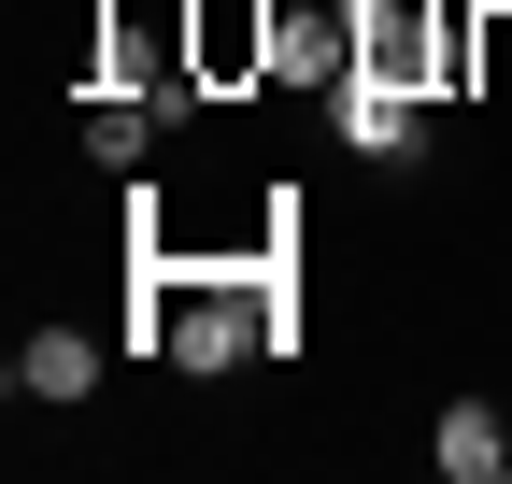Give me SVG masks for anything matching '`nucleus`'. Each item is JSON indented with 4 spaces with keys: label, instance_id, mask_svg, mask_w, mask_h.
Masks as SVG:
<instances>
[{
    "label": "nucleus",
    "instance_id": "nucleus-1",
    "mask_svg": "<svg viewBox=\"0 0 512 484\" xmlns=\"http://www.w3.org/2000/svg\"><path fill=\"white\" fill-rule=\"evenodd\" d=\"M128 356H171V371H242V356H285V285L242 271V257H143V285H128Z\"/></svg>",
    "mask_w": 512,
    "mask_h": 484
},
{
    "label": "nucleus",
    "instance_id": "nucleus-2",
    "mask_svg": "<svg viewBox=\"0 0 512 484\" xmlns=\"http://www.w3.org/2000/svg\"><path fill=\"white\" fill-rule=\"evenodd\" d=\"M271 43H285V0H185V72H200V100H256L271 86Z\"/></svg>",
    "mask_w": 512,
    "mask_h": 484
},
{
    "label": "nucleus",
    "instance_id": "nucleus-3",
    "mask_svg": "<svg viewBox=\"0 0 512 484\" xmlns=\"http://www.w3.org/2000/svg\"><path fill=\"white\" fill-rule=\"evenodd\" d=\"M356 15V72H399V86H456V15H427V0H342Z\"/></svg>",
    "mask_w": 512,
    "mask_h": 484
},
{
    "label": "nucleus",
    "instance_id": "nucleus-4",
    "mask_svg": "<svg viewBox=\"0 0 512 484\" xmlns=\"http://www.w3.org/2000/svg\"><path fill=\"white\" fill-rule=\"evenodd\" d=\"M328 129H342V157H427V86H399V72H342L328 86Z\"/></svg>",
    "mask_w": 512,
    "mask_h": 484
},
{
    "label": "nucleus",
    "instance_id": "nucleus-5",
    "mask_svg": "<svg viewBox=\"0 0 512 484\" xmlns=\"http://www.w3.org/2000/svg\"><path fill=\"white\" fill-rule=\"evenodd\" d=\"M356 72V15H342V0H285V43H271V86L285 100H328Z\"/></svg>",
    "mask_w": 512,
    "mask_h": 484
},
{
    "label": "nucleus",
    "instance_id": "nucleus-6",
    "mask_svg": "<svg viewBox=\"0 0 512 484\" xmlns=\"http://www.w3.org/2000/svg\"><path fill=\"white\" fill-rule=\"evenodd\" d=\"M15 399H43V413L100 399V328H72V314H29V342H15Z\"/></svg>",
    "mask_w": 512,
    "mask_h": 484
},
{
    "label": "nucleus",
    "instance_id": "nucleus-7",
    "mask_svg": "<svg viewBox=\"0 0 512 484\" xmlns=\"http://www.w3.org/2000/svg\"><path fill=\"white\" fill-rule=\"evenodd\" d=\"M157 129H171V100H143V86H100L86 100V157L100 171H157Z\"/></svg>",
    "mask_w": 512,
    "mask_h": 484
},
{
    "label": "nucleus",
    "instance_id": "nucleus-8",
    "mask_svg": "<svg viewBox=\"0 0 512 484\" xmlns=\"http://www.w3.org/2000/svg\"><path fill=\"white\" fill-rule=\"evenodd\" d=\"M427 456H441V484H498V470H512V413H484V399H441Z\"/></svg>",
    "mask_w": 512,
    "mask_h": 484
},
{
    "label": "nucleus",
    "instance_id": "nucleus-9",
    "mask_svg": "<svg viewBox=\"0 0 512 484\" xmlns=\"http://www.w3.org/2000/svg\"><path fill=\"white\" fill-rule=\"evenodd\" d=\"M456 86L470 100H512V0H470V15H456Z\"/></svg>",
    "mask_w": 512,
    "mask_h": 484
}]
</instances>
